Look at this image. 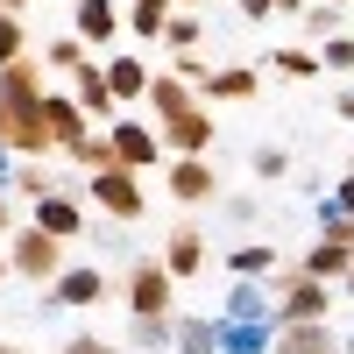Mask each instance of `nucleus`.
Segmentation results:
<instances>
[{"label": "nucleus", "instance_id": "28", "mask_svg": "<svg viewBox=\"0 0 354 354\" xmlns=\"http://www.w3.org/2000/svg\"><path fill=\"white\" fill-rule=\"evenodd\" d=\"M43 71H71V78H78V71H85V43H78V36H57V43L43 50Z\"/></svg>", "mask_w": 354, "mask_h": 354}, {"label": "nucleus", "instance_id": "37", "mask_svg": "<svg viewBox=\"0 0 354 354\" xmlns=\"http://www.w3.org/2000/svg\"><path fill=\"white\" fill-rule=\"evenodd\" d=\"M227 220L234 227H255V198H227Z\"/></svg>", "mask_w": 354, "mask_h": 354}, {"label": "nucleus", "instance_id": "31", "mask_svg": "<svg viewBox=\"0 0 354 354\" xmlns=\"http://www.w3.org/2000/svg\"><path fill=\"white\" fill-rule=\"evenodd\" d=\"M93 248H106V255H128V227L121 220H93V234H85Z\"/></svg>", "mask_w": 354, "mask_h": 354}, {"label": "nucleus", "instance_id": "33", "mask_svg": "<svg viewBox=\"0 0 354 354\" xmlns=\"http://www.w3.org/2000/svg\"><path fill=\"white\" fill-rule=\"evenodd\" d=\"M255 177H290V156L277 149V142H262V149H255Z\"/></svg>", "mask_w": 354, "mask_h": 354}, {"label": "nucleus", "instance_id": "20", "mask_svg": "<svg viewBox=\"0 0 354 354\" xmlns=\"http://www.w3.org/2000/svg\"><path fill=\"white\" fill-rule=\"evenodd\" d=\"M177 354H220V312L213 319L177 312Z\"/></svg>", "mask_w": 354, "mask_h": 354}, {"label": "nucleus", "instance_id": "25", "mask_svg": "<svg viewBox=\"0 0 354 354\" xmlns=\"http://www.w3.org/2000/svg\"><path fill=\"white\" fill-rule=\"evenodd\" d=\"M298 28H305V36H347V8H333V0H312V8L298 15Z\"/></svg>", "mask_w": 354, "mask_h": 354}, {"label": "nucleus", "instance_id": "5", "mask_svg": "<svg viewBox=\"0 0 354 354\" xmlns=\"http://www.w3.org/2000/svg\"><path fill=\"white\" fill-rule=\"evenodd\" d=\"M106 142H113V170H149V163H163V128H149L142 113H128V121H113L106 128Z\"/></svg>", "mask_w": 354, "mask_h": 354}, {"label": "nucleus", "instance_id": "23", "mask_svg": "<svg viewBox=\"0 0 354 354\" xmlns=\"http://www.w3.org/2000/svg\"><path fill=\"white\" fill-rule=\"evenodd\" d=\"M170 15H177V0H128V28H135L142 43H149V36H163V28H170Z\"/></svg>", "mask_w": 354, "mask_h": 354}, {"label": "nucleus", "instance_id": "8", "mask_svg": "<svg viewBox=\"0 0 354 354\" xmlns=\"http://www.w3.org/2000/svg\"><path fill=\"white\" fill-rule=\"evenodd\" d=\"M163 185H170V198L185 205V213H192V205H213V198H220V177H213V163H205V156H170Z\"/></svg>", "mask_w": 354, "mask_h": 354}, {"label": "nucleus", "instance_id": "15", "mask_svg": "<svg viewBox=\"0 0 354 354\" xmlns=\"http://www.w3.org/2000/svg\"><path fill=\"white\" fill-rule=\"evenodd\" d=\"M71 100L85 106V121H106V113H113V106H121V100H113V93H106V64H85V71L71 78Z\"/></svg>", "mask_w": 354, "mask_h": 354}, {"label": "nucleus", "instance_id": "1", "mask_svg": "<svg viewBox=\"0 0 354 354\" xmlns=\"http://www.w3.org/2000/svg\"><path fill=\"white\" fill-rule=\"evenodd\" d=\"M270 298H277V326H326L333 283L305 277V262H283V270L270 277Z\"/></svg>", "mask_w": 354, "mask_h": 354}, {"label": "nucleus", "instance_id": "3", "mask_svg": "<svg viewBox=\"0 0 354 354\" xmlns=\"http://www.w3.org/2000/svg\"><path fill=\"white\" fill-rule=\"evenodd\" d=\"M8 270H15V277H28V283H43V290H50L57 277H64V270H71V262H64V241H57V234H43V227H28V220H21V227L8 234Z\"/></svg>", "mask_w": 354, "mask_h": 354}, {"label": "nucleus", "instance_id": "13", "mask_svg": "<svg viewBox=\"0 0 354 354\" xmlns=\"http://www.w3.org/2000/svg\"><path fill=\"white\" fill-rule=\"evenodd\" d=\"M43 113H50V135H57V149H64V156L93 135V128H85V106H78L71 93H43Z\"/></svg>", "mask_w": 354, "mask_h": 354}, {"label": "nucleus", "instance_id": "26", "mask_svg": "<svg viewBox=\"0 0 354 354\" xmlns=\"http://www.w3.org/2000/svg\"><path fill=\"white\" fill-rule=\"evenodd\" d=\"M270 71H277V78H319L326 64H319V50H305V43H283V50L270 57Z\"/></svg>", "mask_w": 354, "mask_h": 354}, {"label": "nucleus", "instance_id": "41", "mask_svg": "<svg viewBox=\"0 0 354 354\" xmlns=\"http://www.w3.org/2000/svg\"><path fill=\"white\" fill-rule=\"evenodd\" d=\"M21 8H28V0H0V15H21Z\"/></svg>", "mask_w": 354, "mask_h": 354}, {"label": "nucleus", "instance_id": "47", "mask_svg": "<svg viewBox=\"0 0 354 354\" xmlns=\"http://www.w3.org/2000/svg\"><path fill=\"white\" fill-rule=\"evenodd\" d=\"M340 290H347V298H354V277H347V283H340Z\"/></svg>", "mask_w": 354, "mask_h": 354}, {"label": "nucleus", "instance_id": "27", "mask_svg": "<svg viewBox=\"0 0 354 354\" xmlns=\"http://www.w3.org/2000/svg\"><path fill=\"white\" fill-rule=\"evenodd\" d=\"M128 333H135L142 354H163V347H177V319H135Z\"/></svg>", "mask_w": 354, "mask_h": 354}, {"label": "nucleus", "instance_id": "10", "mask_svg": "<svg viewBox=\"0 0 354 354\" xmlns=\"http://www.w3.org/2000/svg\"><path fill=\"white\" fill-rule=\"evenodd\" d=\"M163 270H170L177 283L205 270V227H198V220H177V227H170V241H163Z\"/></svg>", "mask_w": 354, "mask_h": 354}, {"label": "nucleus", "instance_id": "34", "mask_svg": "<svg viewBox=\"0 0 354 354\" xmlns=\"http://www.w3.org/2000/svg\"><path fill=\"white\" fill-rule=\"evenodd\" d=\"M177 78H185V85H205V78H213V71H205V57L198 50H185V57H177V64H170Z\"/></svg>", "mask_w": 354, "mask_h": 354}, {"label": "nucleus", "instance_id": "29", "mask_svg": "<svg viewBox=\"0 0 354 354\" xmlns=\"http://www.w3.org/2000/svg\"><path fill=\"white\" fill-rule=\"evenodd\" d=\"M21 57H28V28H21V15H0V71L21 64Z\"/></svg>", "mask_w": 354, "mask_h": 354}, {"label": "nucleus", "instance_id": "12", "mask_svg": "<svg viewBox=\"0 0 354 354\" xmlns=\"http://www.w3.org/2000/svg\"><path fill=\"white\" fill-rule=\"evenodd\" d=\"M149 85H156V71L142 64V57H106V93L121 100V106H142Z\"/></svg>", "mask_w": 354, "mask_h": 354}, {"label": "nucleus", "instance_id": "30", "mask_svg": "<svg viewBox=\"0 0 354 354\" xmlns=\"http://www.w3.org/2000/svg\"><path fill=\"white\" fill-rule=\"evenodd\" d=\"M198 36H205V28H198V15H185V8H177V15H170V28H163V43H170L177 57L198 50Z\"/></svg>", "mask_w": 354, "mask_h": 354}, {"label": "nucleus", "instance_id": "17", "mask_svg": "<svg viewBox=\"0 0 354 354\" xmlns=\"http://www.w3.org/2000/svg\"><path fill=\"white\" fill-rule=\"evenodd\" d=\"M255 85H262L255 64H220L213 78L198 85V100H255Z\"/></svg>", "mask_w": 354, "mask_h": 354}, {"label": "nucleus", "instance_id": "18", "mask_svg": "<svg viewBox=\"0 0 354 354\" xmlns=\"http://www.w3.org/2000/svg\"><path fill=\"white\" fill-rule=\"evenodd\" d=\"M71 185H64V170H57V163H21V177H15V198H28V205H36V198H64Z\"/></svg>", "mask_w": 354, "mask_h": 354}, {"label": "nucleus", "instance_id": "9", "mask_svg": "<svg viewBox=\"0 0 354 354\" xmlns=\"http://www.w3.org/2000/svg\"><path fill=\"white\" fill-rule=\"evenodd\" d=\"M28 227H43V234H57V241H78V234H93V220H85V205L64 192V198H36V205H28Z\"/></svg>", "mask_w": 354, "mask_h": 354}, {"label": "nucleus", "instance_id": "16", "mask_svg": "<svg viewBox=\"0 0 354 354\" xmlns=\"http://www.w3.org/2000/svg\"><path fill=\"white\" fill-rule=\"evenodd\" d=\"M227 270L241 277V283H270V277L283 270V262H277V248H270V241H241V248L227 255Z\"/></svg>", "mask_w": 354, "mask_h": 354}, {"label": "nucleus", "instance_id": "2", "mask_svg": "<svg viewBox=\"0 0 354 354\" xmlns=\"http://www.w3.org/2000/svg\"><path fill=\"white\" fill-rule=\"evenodd\" d=\"M121 298H128V319H177V277L163 270V255H135L128 262Z\"/></svg>", "mask_w": 354, "mask_h": 354}, {"label": "nucleus", "instance_id": "43", "mask_svg": "<svg viewBox=\"0 0 354 354\" xmlns=\"http://www.w3.org/2000/svg\"><path fill=\"white\" fill-rule=\"evenodd\" d=\"M0 277H15V270H8V241H0Z\"/></svg>", "mask_w": 354, "mask_h": 354}, {"label": "nucleus", "instance_id": "48", "mask_svg": "<svg viewBox=\"0 0 354 354\" xmlns=\"http://www.w3.org/2000/svg\"><path fill=\"white\" fill-rule=\"evenodd\" d=\"M333 8H347V0H333Z\"/></svg>", "mask_w": 354, "mask_h": 354}, {"label": "nucleus", "instance_id": "40", "mask_svg": "<svg viewBox=\"0 0 354 354\" xmlns=\"http://www.w3.org/2000/svg\"><path fill=\"white\" fill-rule=\"evenodd\" d=\"M305 8H312V0H277V15H290V21H298Z\"/></svg>", "mask_w": 354, "mask_h": 354}, {"label": "nucleus", "instance_id": "6", "mask_svg": "<svg viewBox=\"0 0 354 354\" xmlns=\"http://www.w3.org/2000/svg\"><path fill=\"white\" fill-rule=\"evenodd\" d=\"M156 128H163V149H170V156H205V149H213V113H205V100L163 113Z\"/></svg>", "mask_w": 354, "mask_h": 354}, {"label": "nucleus", "instance_id": "39", "mask_svg": "<svg viewBox=\"0 0 354 354\" xmlns=\"http://www.w3.org/2000/svg\"><path fill=\"white\" fill-rule=\"evenodd\" d=\"M333 113H340V121H354V78H347L340 93H333Z\"/></svg>", "mask_w": 354, "mask_h": 354}, {"label": "nucleus", "instance_id": "32", "mask_svg": "<svg viewBox=\"0 0 354 354\" xmlns=\"http://www.w3.org/2000/svg\"><path fill=\"white\" fill-rule=\"evenodd\" d=\"M319 64H326V71H347V78H354V36H333V43H319Z\"/></svg>", "mask_w": 354, "mask_h": 354}, {"label": "nucleus", "instance_id": "35", "mask_svg": "<svg viewBox=\"0 0 354 354\" xmlns=\"http://www.w3.org/2000/svg\"><path fill=\"white\" fill-rule=\"evenodd\" d=\"M57 354H113V340H100V333H71Z\"/></svg>", "mask_w": 354, "mask_h": 354}, {"label": "nucleus", "instance_id": "14", "mask_svg": "<svg viewBox=\"0 0 354 354\" xmlns=\"http://www.w3.org/2000/svg\"><path fill=\"white\" fill-rule=\"evenodd\" d=\"M121 8H113V0H78V28H71V36L78 43H113V36H121Z\"/></svg>", "mask_w": 354, "mask_h": 354}, {"label": "nucleus", "instance_id": "19", "mask_svg": "<svg viewBox=\"0 0 354 354\" xmlns=\"http://www.w3.org/2000/svg\"><path fill=\"white\" fill-rule=\"evenodd\" d=\"M220 319H277L270 283H241V277H234V290H227V312H220Z\"/></svg>", "mask_w": 354, "mask_h": 354}, {"label": "nucleus", "instance_id": "22", "mask_svg": "<svg viewBox=\"0 0 354 354\" xmlns=\"http://www.w3.org/2000/svg\"><path fill=\"white\" fill-rule=\"evenodd\" d=\"M277 354H340V333L333 326H283Z\"/></svg>", "mask_w": 354, "mask_h": 354}, {"label": "nucleus", "instance_id": "7", "mask_svg": "<svg viewBox=\"0 0 354 354\" xmlns=\"http://www.w3.org/2000/svg\"><path fill=\"white\" fill-rule=\"evenodd\" d=\"M106 290H113V277H106V270H85V262H71V270L50 283L43 312H85V305H100Z\"/></svg>", "mask_w": 354, "mask_h": 354}, {"label": "nucleus", "instance_id": "21", "mask_svg": "<svg viewBox=\"0 0 354 354\" xmlns=\"http://www.w3.org/2000/svg\"><path fill=\"white\" fill-rule=\"evenodd\" d=\"M305 277H319V283H347V277H354L347 241H312V255H305Z\"/></svg>", "mask_w": 354, "mask_h": 354}, {"label": "nucleus", "instance_id": "11", "mask_svg": "<svg viewBox=\"0 0 354 354\" xmlns=\"http://www.w3.org/2000/svg\"><path fill=\"white\" fill-rule=\"evenodd\" d=\"M277 319H220V354H277Z\"/></svg>", "mask_w": 354, "mask_h": 354}, {"label": "nucleus", "instance_id": "38", "mask_svg": "<svg viewBox=\"0 0 354 354\" xmlns=\"http://www.w3.org/2000/svg\"><path fill=\"white\" fill-rule=\"evenodd\" d=\"M234 8H241L248 21H270V15H277V0H234Z\"/></svg>", "mask_w": 354, "mask_h": 354}, {"label": "nucleus", "instance_id": "46", "mask_svg": "<svg viewBox=\"0 0 354 354\" xmlns=\"http://www.w3.org/2000/svg\"><path fill=\"white\" fill-rule=\"evenodd\" d=\"M347 262H354V227H347Z\"/></svg>", "mask_w": 354, "mask_h": 354}, {"label": "nucleus", "instance_id": "45", "mask_svg": "<svg viewBox=\"0 0 354 354\" xmlns=\"http://www.w3.org/2000/svg\"><path fill=\"white\" fill-rule=\"evenodd\" d=\"M0 354H21V347H15V340H0Z\"/></svg>", "mask_w": 354, "mask_h": 354}, {"label": "nucleus", "instance_id": "44", "mask_svg": "<svg viewBox=\"0 0 354 354\" xmlns=\"http://www.w3.org/2000/svg\"><path fill=\"white\" fill-rule=\"evenodd\" d=\"M177 8H185V15H198V8H205V0H177Z\"/></svg>", "mask_w": 354, "mask_h": 354}, {"label": "nucleus", "instance_id": "4", "mask_svg": "<svg viewBox=\"0 0 354 354\" xmlns=\"http://www.w3.org/2000/svg\"><path fill=\"white\" fill-rule=\"evenodd\" d=\"M85 198H93L106 220H121V227H135L142 213H149V198H142V177H135V170H100V177H85Z\"/></svg>", "mask_w": 354, "mask_h": 354}, {"label": "nucleus", "instance_id": "36", "mask_svg": "<svg viewBox=\"0 0 354 354\" xmlns=\"http://www.w3.org/2000/svg\"><path fill=\"white\" fill-rule=\"evenodd\" d=\"M15 227H21V213H15V192H0V241H8Z\"/></svg>", "mask_w": 354, "mask_h": 354}, {"label": "nucleus", "instance_id": "42", "mask_svg": "<svg viewBox=\"0 0 354 354\" xmlns=\"http://www.w3.org/2000/svg\"><path fill=\"white\" fill-rule=\"evenodd\" d=\"M340 354H354V326H347V333H340Z\"/></svg>", "mask_w": 354, "mask_h": 354}, {"label": "nucleus", "instance_id": "24", "mask_svg": "<svg viewBox=\"0 0 354 354\" xmlns=\"http://www.w3.org/2000/svg\"><path fill=\"white\" fill-rule=\"evenodd\" d=\"M192 100H198V93H192L177 71H156V85H149V113H156V121H163V113H177V106H192Z\"/></svg>", "mask_w": 354, "mask_h": 354}]
</instances>
